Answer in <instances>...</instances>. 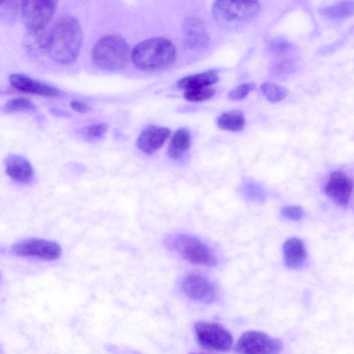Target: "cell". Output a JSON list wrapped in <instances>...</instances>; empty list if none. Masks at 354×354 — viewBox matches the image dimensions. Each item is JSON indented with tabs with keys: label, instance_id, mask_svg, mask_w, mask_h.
Segmentation results:
<instances>
[{
	"label": "cell",
	"instance_id": "cell-1",
	"mask_svg": "<svg viewBox=\"0 0 354 354\" xmlns=\"http://www.w3.org/2000/svg\"><path fill=\"white\" fill-rule=\"evenodd\" d=\"M82 31L79 21L73 16L61 17L43 39L42 47L57 63L73 62L80 51Z\"/></svg>",
	"mask_w": 354,
	"mask_h": 354
},
{
	"label": "cell",
	"instance_id": "cell-2",
	"mask_svg": "<svg viewBox=\"0 0 354 354\" xmlns=\"http://www.w3.org/2000/svg\"><path fill=\"white\" fill-rule=\"evenodd\" d=\"M176 49L168 39L154 37L137 44L131 55L135 66L142 70L162 69L175 60Z\"/></svg>",
	"mask_w": 354,
	"mask_h": 354
},
{
	"label": "cell",
	"instance_id": "cell-3",
	"mask_svg": "<svg viewBox=\"0 0 354 354\" xmlns=\"http://www.w3.org/2000/svg\"><path fill=\"white\" fill-rule=\"evenodd\" d=\"M130 55L127 41L116 35L101 38L92 50L93 62L104 70L113 71L123 68L128 62Z\"/></svg>",
	"mask_w": 354,
	"mask_h": 354
},
{
	"label": "cell",
	"instance_id": "cell-4",
	"mask_svg": "<svg viewBox=\"0 0 354 354\" xmlns=\"http://www.w3.org/2000/svg\"><path fill=\"white\" fill-rule=\"evenodd\" d=\"M260 9L261 4L257 1H216L212 12L218 22L230 23L249 21L258 15Z\"/></svg>",
	"mask_w": 354,
	"mask_h": 354
},
{
	"label": "cell",
	"instance_id": "cell-5",
	"mask_svg": "<svg viewBox=\"0 0 354 354\" xmlns=\"http://www.w3.org/2000/svg\"><path fill=\"white\" fill-rule=\"evenodd\" d=\"M194 331L198 344L210 351L227 352L233 345L232 333L222 325L209 322H198Z\"/></svg>",
	"mask_w": 354,
	"mask_h": 354
},
{
	"label": "cell",
	"instance_id": "cell-6",
	"mask_svg": "<svg viewBox=\"0 0 354 354\" xmlns=\"http://www.w3.org/2000/svg\"><path fill=\"white\" fill-rule=\"evenodd\" d=\"M176 252L187 261L207 267H214L216 259L210 249L201 240L188 234H178L172 241Z\"/></svg>",
	"mask_w": 354,
	"mask_h": 354
},
{
	"label": "cell",
	"instance_id": "cell-7",
	"mask_svg": "<svg viewBox=\"0 0 354 354\" xmlns=\"http://www.w3.org/2000/svg\"><path fill=\"white\" fill-rule=\"evenodd\" d=\"M282 348L280 339L257 330L243 333L234 346L239 354H279Z\"/></svg>",
	"mask_w": 354,
	"mask_h": 354
},
{
	"label": "cell",
	"instance_id": "cell-8",
	"mask_svg": "<svg viewBox=\"0 0 354 354\" xmlns=\"http://www.w3.org/2000/svg\"><path fill=\"white\" fill-rule=\"evenodd\" d=\"M57 2L50 0L24 1L20 2L23 20L31 32L41 31L53 18Z\"/></svg>",
	"mask_w": 354,
	"mask_h": 354
},
{
	"label": "cell",
	"instance_id": "cell-9",
	"mask_svg": "<svg viewBox=\"0 0 354 354\" xmlns=\"http://www.w3.org/2000/svg\"><path fill=\"white\" fill-rule=\"evenodd\" d=\"M12 252L17 257H35L51 261L60 257L62 250L59 245L55 241L31 238L14 244Z\"/></svg>",
	"mask_w": 354,
	"mask_h": 354
},
{
	"label": "cell",
	"instance_id": "cell-10",
	"mask_svg": "<svg viewBox=\"0 0 354 354\" xmlns=\"http://www.w3.org/2000/svg\"><path fill=\"white\" fill-rule=\"evenodd\" d=\"M181 288L190 299L204 304H212L216 297L214 284L205 277L190 273L182 280Z\"/></svg>",
	"mask_w": 354,
	"mask_h": 354
},
{
	"label": "cell",
	"instance_id": "cell-11",
	"mask_svg": "<svg viewBox=\"0 0 354 354\" xmlns=\"http://www.w3.org/2000/svg\"><path fill=\"white\" fill-rule=\"evenodd\" d=\"M324 190L335 203L345 207L349 203L352 196V179L344 171H334L330 174Z\"/></svg>",
	"mask_w": 354,
	"mask_h": 354
},
{
	"label": "cell",
	"instance_id": "cell-12",
	"mask_svg": "<svg viewBox=\"0 0 354 354\" xmlns=\"http://www.w3.org/2000/svg\"><path fill=\"white\" fill-rule=\"evenodd\" d=\"M9 82L12 88L25 93L53 97L62 95L58 88L24 74H12L9 77Z\"/></svg>",
	"mask_w": 354,
	"mask_h": 354
},
{
	"label": "cell",
	"instance_id": "cell-13",
	"mask_svg": "<svg viewBox=\"0 0 354 354\" xmlns=\"http://www.w3.org/2000/svg\"><path fill=\"white\" fill-rule=\"evenodd\" d=\"M170 135L166 127L150 125L145 127L136 140V146L142 153L151 154L158 150Z\"/></svg>",
	"mask_w": 354,
	"mask_h": 354
},
{
	"label": "cell",
	"instance_id": "cell-14",
	"mask_svg": "<svg viewBox=\"0 0 354 354\" xmlns=\"http://www.w3.org/2000/svg\"><path fill=\"white\" fill-rule=\"evenodd\" d=\"M183 40L190 48L205 47L209 42V37L203 21L194 17L187 18L183 25Z\"/></svg>",
	"mask_w": 354,
	"mask_h": 354
},
{
	"label": "cell",
	"instance_id": "cell-15",
	"mask_svg": "<svg viewBox=\"0 0 354 354\" xmlns=\"http://www.w3.org/2000/svg\"><path fill=\"white\" fill-rule=\"evenodd\" d=\"M5 169L10 178L21 183H29L33 176V170L30 162L19 155L11 154L6 158Z\"/></svg>",
	"mask_w": 354,
	"mask_h": 354
},
{
	"label": "cell",
	"instance_id": "cell-16",
	"mask_svg": "<svg viewBox=\"0 0 354 354\" xmlns=\"http://www.w3.org/2000/svg\"><path fill=\"white\" fill-rule=\"evenodd\" d=\"M284 261L290 268H299L306 259V250L303 242L298 238L292 237L283 244Z\"/></svg>",
	"mask_w": 354,
	"mask_h": 354
},
{
	"label": "cell",
	"instance_id": "cell-17",
	"mask_svg": "<svg viewBox=\"0 0 354 354\" xmlns=\"http://www.w3.org/2000/svg\"><path fill=\"white\" fill-rule=\"evenodd\" d=\"M190 145L189 131L185 128H180L174 134L168 146L167 154L171 158L178 160L187 151Z\"/></svg>",
	"mask_w": 354,
	"mask_h": 354
},
{
	"label": "cell",
	"instance_id": "cell-18",
	"mask_svg": "<svg viewBox=\"0 0 354 354\" xmlns=\"http://www.w3.org/2000/svg\"><path fill=\"white\" fill-rule=\"evenodd\" d=\"M218 80V75L214 71H208L201 73L186 76L177 83L178 87L184 90L211 86Z\"/></svg>",
	"mask_w": 354,
	"mask_h": 354
},
{
	"label": "cell",
	"instance_id": "cell-19",
	"mask_svg": "<svg viewBox=\"0 0 354 354\" xmlns=\"http://www.w3.org/2000/svg\"><path fill=\"white\" fill-rule=\"evenodd\" d=\"M353 1H339L322 8L320 14L330 20H339L347 18L353 12Z\"/></svg>",
	"mask_w": 354,
	"mask_h": 354
},
{
	"label": "cell",
	"instance_id": "cell-20",
	"mask_svg": "<svg viewBox=\"0 0 354 354\" xmlns=\"http://www.w3.org/2000/svg\"><path fill=\"white\" fill-rule=\"evenodd\" d=\"M245 124L244 115L239 111L223 113L217 119L218 127L230 131H240Z\"/></svg>",
	"mask_w": 354,
	"mask_h": 354
},
{
	"label": "cell",
	"instance_id": "cell-21",
	"mask_svg": "<svg viewBox=\"0 0 354 354\" xmlns=\"http://www.w3.org/2000/svg\"><path fill=\"white\" fill-rule=\"evenodd\" d=\"M261 91L263 95L271 102H277L283 100L287 94V89L272 82H266L261 85Z\"/></svg>",
	"mask_w": 354,
	"mask_h": 354
},
{
	"label": "cell",
	"instance_id": "cell-22",
	"mask_svg": "<svg viewBox=\"0 0 354 354\" xmlns=\"http://www.w3.org/2000/svg\"><path fill=\"white\" fill-rule=\"evenodd\" d=\"M36 109L35 104L31 100L22 97L10 99L3 107L6 113L34 111Z\"/></svg>",
	"mask_w": 354,
	"mask_h": 354
},
{
	"label": "cell",
	"instance_id": "cell-23",
	"mask_svg": "<svg viewBox=\"0 0 354 354\" xmlns=\"http://www.w3.org/2000/svg\"><path fill=\"white\" fill-rule=\"evenodd\" d=\"M215 93L212 86L193 88L184 91V98L189 102H201L211 98Z\"/></svg>",
	"mask_w": 354,
	"mask_h": 354
},
{
	"label": "cell",
	"instance_id": "cell-24",
	"mask_svg": "<svg viewBox=\"0 0 354 354\" xmlns=\"http://www.w3.org/2000/svg\"><path fill=\"white\" fill-rule=\"evenodd\" d=\"M108 131V125L100 123L91 125L84 130V135L90 141H96L104 136Z\"/></svg>",
	"mask_w": 354,
	"mask_h": 354
},
{
	"label": "cell",
	"instance_id": "cell-25",
	"mask_svg": "<svg viewBox=\"0 0 354 354\" xmlns=\"http://www.w3.org/2000/svg\"><path fill=\"white\" fill-rule=\"evenodd\" d=\"M256 85L253 82L245 83L239 85L228 93V97L231 100H238L245 98L252 91L255 89Z\"/></svg>",
	"mask_w": 354,
	"mask_h": 354
},
{
	"label": "cell",
	"instance_id": "cell-26",
	"mask_svg": "<svg viewBox=\"0 0 354 354\" xmlns=\"http://www.w3.org/2000/svg\"><path fill=\"white\" fill-rule=\"evenodd\" d=\"M281 213L283 217L292 221L300 220L304 216L303 209L296 205L286 206L281 209Z\"/></svg>",
	"mask_w": 354,
	"mask_h": 354
},
{
	"label": "cell",
	"instance_id": "cell-27",
	"mask_svg": "<svg viewBox=\"0 0 354 354\" xmlns=\"http://www.w3.org/2000/svg\"><path fill=\"white\" fill-rule=\"evenodd\" d=\"M293 46L285 41H275L270 44V50L277 55L286 54L292 50Z\"/></svg>",
	"mask_w": 354,
	"mask_h": 354
},
{
	"label": "cell",
	"instance_id": "cell-28",
	"mask_svg": "<svg viewBox=\"0 0 354 354\" xmlns=\"http://www.w3.org/2000/svg\"><path fill=\"white\" fill-rule=\"evenodd\" d=\"M277 73L284 74L292 70L293 64L288 61H282L276 66Z\"/></svg>",
	"mask_w": 354,
	"mask_h": 354
},
{
	"label": "cell",
	"instance_id": "cell-29",
	"mask_svg": "<svg viewBox=\"0 0 354 354\" xmlns=\"http://www.w3.org/2000/svg\"><path fill=\"white\" fill-rule=\"evenodd\" d=\"M71 106L74 111L80 113H85L89 110L87 104L75 100L71 102Z\"/></svg>",
	"mask_w": 354,
	"mask_h": 354
},
{
	"label": "cell",
	"instance_id": "cell-30",
	"mask_svg": "<svg viewBox=\"0 0 354 354\" xmlns=\"http://www.w3.org/2000/svg\"><path fill=\"white\" fill-rule=\"evenodd\" d=\"M188 354H204V353H189Z\"/></svg>",
	"mask_w": 354,
	"mask_h": 354
},
{
	"label": "cell",
	"instance_id": "cell-31",
	"mask_svg": "<svg viewBox=\"0 0 354 354\" xmlns=\"http://www.w3.org/2000/svg\"><path fill=\"white\" fill-rule=\"evenodd\" d=\"M0 354H3L2 348H0Z\"/></svg>",
	"mask_w": 354,
	"mask_h": 354
},
{
	"label": "cell",
	"instance_id": "cell-32",
	"mask_svg": "<svg viewBox=\"0 0 354 354\" xmlns=\"http://www.w3.org/2000/svg\"><path fill=\"white\" fill-rule=\"evenodd\" d=\"M3 1H0V6L2 4Z\"/></svg>",
	"mask_w": 354,
	"mask_h": 354
}]
</instances>
